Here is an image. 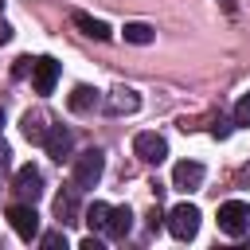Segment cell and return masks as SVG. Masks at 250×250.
<instances>
[{"mask_svg": "<svg viewBox=\"0 0 250 250\" xmlns=\"http://www.w3.org/2000/svg\"><path fill=\"white\" fill-rule=\"evenodd\" d=\"M102 172H105V152L102 148H86V152L74 156V188L78 191L82 188H94L102 180Z\"/></svg>", "mask_w": 250, "mask_h": 250, "instance_id": "6da1fadb", "label": "cell"}, {"mask_svg": "<svg viewBox=\"0 0 250 250\" xmlns=\"http://www.w3.org/2000/svg\"><path fill=\"white\" fill-rule=\"evenodd\" d=\"M168 230H172V238L191 242V238L199 234V207H195V203H176V207L168 211Z\"/></svg>", "mask_w": 250, "mask_h": 250, "instance_id": "7a4b0ae2", "label": "cell"}, {"mask_svg": "<svg viewBox=\"0 0 250 250\" xmlns=\"http://www.w3.org/2000/svg\"><path fill=\"white\" fill-rule=\"evenodd\" d=\"M250 227V203H242V199H227V203H219V230L223 234H242Z\"/></svg>", "mask_w": 250, "mask_h": 250, "instance_id": "3957f363", "label": "cell"}, {"mask_svg": "<svg viewBox=\"0 0 250 250\" xmlns=\"http://www.w3.org/2000/svg\"><path fill=\"white\" fill-rule=\"evenodd\" d=\"M12 191H16L23 203H35V199L43 195V172H39L35 164H20L16 176H12Z\"/></svg>", "mask_w": 250, "mask_h": 250, "instance_id": "277c9868", "label": "cell"}, {"mask_svg": "<svg viewBox=\"0 0 250 250\" xmlns=\"http://www.w3.org/2000/svg\"><path fill=\"white\" fill-rule=\"evenodd\" d=\"M8 223H12V230H16L23 242L39 238V215H35L31 203H12V207H8Z\"/></svg>", "mask_w": 250, "mask_h": 250, "instance_id": "5b68a950", "label": "cell"}, {"mask_svg": "<svg viewBox=\"0 0 250 250\" xmlns=\"http://www.w3.org/2000/svg\"><path fill=\"white\" fill-rule=\"evenodd\" d=\"M133 152H137L145 164H160V160L168 156V141H164L160 133H137V137H133Z\"/></svg>", "mask_w": 250, "mask_h": 250, "instance_id": "8992f818", "label": "cell"}, {"mask_svg": "<svg viewBox=\"0 0 250 250\" xmlns=\"http://www.w3.org/2000/svg\"><path fill=\"white\" fill-rule=\"evenodd\" d=\"M55 82H59V62H55L51 55H39L35 66H31V86H35V94H51Z\"/></svg>", "mask_w": 250, "mask_h": 250, "instance_id": "52a82bcc", "label": "cell"}, {"mask_svg": "<svg viewBox=\"0 0 250 250\" xmlns=\"http://www.w3.org/2000/svg\"><path fill=\"white\" fill-rule=\"evenodd\" d=\"M43 148H47V156L51 160H70V148H74V137H70V129H62V125H51V133H47V141H43Z\"/></svg>", "mask_w": 250, "mask_h": 250, "instance_id": "ba28073f", "label": "cell"}, {"mask_svg": "<svg viewBox=\"0 0 250 250\" xmlns=\"http://www.w3.org/2000/svg\"><path fill=\"white\" fill-rule=\"evenodd\" d=\"M20 129H23V137H27L31 145H43L47 133H51V117H47L43 109H27L23 121H20Z\"/></svg>", "mask_w": 250, "mask_h": 250, "instance_id": "9c48e42d", "label": "cell"}, {"mask_svg": "<svg viewBox=\"0 0 250 250\" xmlns=\"http://www.w3.org/2000/svg\"><path fill=\"white\" fill-rule=\"evenodd\" d=\"M172 184H176L180 191H195V188L203 184V164H195V160H180V164L172 168Z\"/></svg>", "mask_w": 250, "mask_h": 250, "instance_id": "30bf717a", "label": "cell"}, {"mask_svg": "<svg viewBox=\"0 0 250 250\" xmlns=\"http://www.w3.org/2000/svg\"><path fill=\"white\" fill-rule=\"evenodd\" d=\"M55 219L66 227V223H78V188H66L55 195Z\"/></svg>", "mask_w": 250, "mask_h": 250, "instance_id": "8fae6325", "label": "cell"}, {"mask_svg": "<svg viewBox=\"0 0 250 250\" xmlns=\"http://www.w3.org/2000/svg\"><path fill=\"white\" fill-rule=\"evenodd\" d=\"M66 105H70L74 113H90V109H98V105H102V98H98V90H94V86H74V90H70V98H66Z\"/></svg>", "mask_w": 250, "mask_h": 250, "instance_id": "7c38bea8", "label": "cell"}, {"mask_svg": "<svg viewBox=\"0 0 250 250\" xmlns=\"http://www.w3.org/2000/svg\"><path fill=\"white\" fill-rule=\"evenodd\" d=\"M129 230H133V211L129 207H113L109 211V223H105V234L121 242V238H129Z\"/></svg>", "mask_w": 250, "mask_h": 250, "instance_id": "4fadbf2b", "label": "cell"}, {"mask_svg": "<svg viewBox=\"0 0 250 250\" xmlns=\"http://www.w3.org/2000/svg\"><path fill=\"white\" fill-rule=\"evenodd\" d=\"M109 113H133L137 105H141V98H137V90H125V86H117L113 94H109Z\"/></svg>", "mask_w": 250, "mask_h": 250, "instance_id": "5bb4252c", "label": "cell"}, {"mask_svg": "<svg viewBox=\"0 0 250 250\" xmlns=\"http://www.w3.org/2000/svg\"><path fill=\"white\" fill-rule=\"evenodd\" d=\"M70 20H74V27H82V31L90 35V39H109V35H113V31H109V23H102V20L86 16V12H74Z\"/></svg>", "mask_w": 250, "mask_h": 250, "instance_id": "9a60e30c", "label": "cell"}, {"mask_svg": "<svg viewBox=\"0 0 250 250\" xmlns=\"http://www.w3.org/2000/svg\"><path fill=\"white\" fill-rule=\"evenodd\" d=\"M109 211H113L109 203H102V199H94V203L86 207V219H82V223H86L90 230H105V223H109Z\"/></svg>", "mask_w": 250, "mask_h": 250, "instance_id": "2e32d148", "label": "cell"}, {"mask_svg": "<svg viewBox=\"0 0 250 250\" xmlns=\"http://www.w3.org/2000/svg\"><path fill=\"white\" fill-rule=\"evenodd\" d=\"M156 39V31L148 27V23H125V43H137V47H145V43H152Z\"/></svg>", "mask_w": 250, "mask_h": 250, "instance_id": "e0dca14e", "label": "cell"}, {"mask_svg": "<svg viewBox=\"0 0 250 250\" xmlns=\"http://www.w3.org/2000/svg\"><path fill=\"white\" fill-rule=\"evenodd\" d=\"M234 125H250V94L238 98V105H234Z\"/></svg>", "mask_w": 250, "mask_h": 250, "instance_id": "ac0fdd59", "label": "cell"}, {"mask_svg": "<svg viewBox=\"0 0 250 250\" xmlns=\"http://www.w3.org/2000/svg\"><path fill=\"white\" fill-rule=\"evenodd\" d=\"M43 246H47V250H59V246L66 250V234H62V230H47V234H43Z\"/></svg>", "mask_w": 250, "mask_h": 250, "instance_id": "d6986e66", "label": "cell"}, {"mask_svg": "<svg viewBox=\"0 0 250 250\" xmlns=\"http://www.w3.org/2000/svg\"><path fill=\"white\" fill-rule=\"evenodd\" d=\"M31 66H35V59H27V55H23V59H16V66H12V74H16V78H23V74H27Z\"/></svg>", "mask_w": 250, "mask_h": 250, "instance_id": "ffe728a7", "label": "cell"}, {"mask_svg": "<svg viewBox=\"0 0 250 250\" xmlns=\"http://www.w3.org/2000/svg\"><path fill=\"white\" fill-rule=\"evenodd\" d=\"M78 246H82V250H102V242H98V238H94V234H86V238H82V242H78Z\"/></svg>", "mask_w": 250, "mask_h": 250, "instance_id": "44dd1931", "label": "cell"}, {"mask_svg": "<svg viewBox=\"0 0 250 250\" xmlns=\"http://www.w3.org/2000/svg\"><path fill=\"white\" fill-rule=\"evenodd\" d=\"M8 39H12V23H8V20H0V43H8Z\"/></svg>", "mask_w": 250, "mask_h": 250, "instance_id": "7402d4cb", "label": "cell"}, {"mask_svg": "<svg viewBox=\"0 0 250 250\" xmlns=\"http://www.w3.org/2000/svg\"><path fill=\"white\" fill-rule=\"evenodd\" d=\"M8 156H12V152H8V145H4V141H0V168H4V164H8Z\"/></svg>", "mask_w": 250, "mask_h": 250, "instance_id": "603a6c76", "label": "cell"}, {"mask_svg": "<svg viewBox=\"0 0 250 250\" xmlns=\"http://www.w3.org/2000/svg\"><path fill=\"white\" fill-rule=\"evenodd\" d=\"M0 125H4V109H0Z\"/></svg>", "mask_w": 250, "mask_h": 250, "instance_id": "cb8c5ba5", "label": "cell"}]
</instances>
